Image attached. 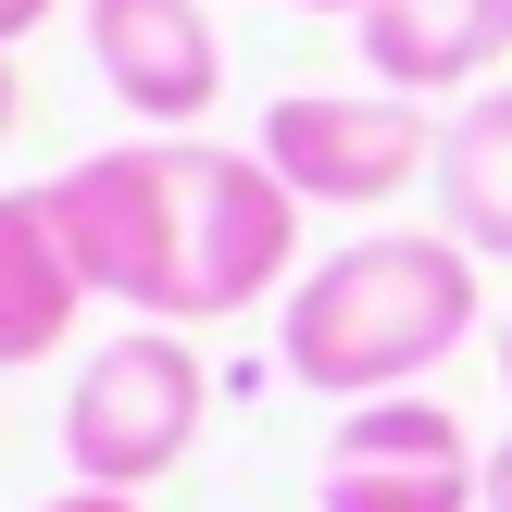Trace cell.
Returning a JSON list of instances; mask_svg holds the SVG:
<instances>
[{"label": "cell", "instance_id": "obj_4", "mask_svg": "<svg viewBox=\"0 0 512 512\" xmlns=\"http://www.w3.org/2000/svg\"><path fill=\"white\" fill-rule=\"evenodd\" d=\"M263 163L300 200H325V213H375L413 175H438V125L400 88H288L263 113Z\"/></svg>", "mask_w": 512, "mask_h": 512}, {"label": "cell", "instance_id": "obj_13", "mask_svg": "<svg viewBox=\"0 0 512 512\" xmlns=\"http://www.w3.org/2000/svg\"><path fill=\"white\" fill-rule=\"evenodd\" d=\"M488 512H512V438L488 450Z\"/></svg>", "mask_w": 512, "mask_h": 512}, {"label": "cell", "instance_id": "obj_3", "mask_svg": "<svg viewBox=\"0 0 512 512\" xmlns=\"http://www.w3.org/2000/svg\"><path fill=\"white\" fill-rule=\"evenodd\" d=\"M200 425H213V375H200L188 325H125L113 350H88V363H75L63 463H75V488L150 500V488L200 450Z\"/></svg>", "mask_w": 512, "mask_h": 512}, {"label": "cell", "instance_id": "obj_12", "mask_svg": "<svg viewBox=\"0 0 512 512\" xmlns=\"http://www.w3.org/2000/svg\"><path fill=\"white\" fill-rule=\"evenodd\" d=\"M38 25H50V0H0V50H25Z\"/></svg>", "mask_w": 512, "mask_h": 512}, {"label": "cell", "instance_id": "obj_11", "mask_svg": "<svg viewBox=\"0 0 512 512\" xmlns=\"http://www.w3.org/2000/svg\"><path fill=\"white\" fill-rule=\"evenodd\" d=\"M38 512H150V500H125V488H63V500H38Z\"/></svg>", "mask_w": 512, "mask_h": 512}, {"label": "cell", "instance_id": "obj_5", "mask_svg": "<svg viewBox=\"0 0 512 512\" xmlns=\"http://www.w3.org/2000/svg\"><path fill=\"white\" fill-rule=\"evenodd\" d=\"M50 213H63V250L88 263L100 300H125L138 325H163V300H175V138L63 163L50 175Z\"/></svg>", "mask_w": 512, "mask_h": 512}, {"label": "cell", "instance_id": "obj_1", "mask_svg": "<svg viewBox=\"0 0 512 512\" xmlns=\"http://www.w3.org/2000/svg\"><path fill=\"white\" fill-rule=\"evenodd\" d=\"M488 313V275L450 225H388V238H350L338 263H300L288 313H275V363L300 388L350 400H400L450 363Z\"/></svg>", "mask_w": 512, "mask_h": 512}, {"label": "cell", "instance_id": "obj_6", "mask_svg": "<svg viewBox=\"0 0 512 512\" xmlns=\"http://www.w3.org/2000/svg\"><path fill=\"white\" fill-rule=\"evenodd\" d=\"M325 512H488V463H475L463 413L425 388L400 400H350L325 438Z\"/></svg>", "mask_w": 512, "mask_h": 512}, {"label": "cell", "instance_id": "obj_14", "mask_svg": "<svg viewBox=\"0 0 512 512\" xmlns=\"http://www.w3.org/2000/svg\"><path fill=\"white\" fill-rule=\"evenodd\" d=\"M25 125V88H13V50H0V138Z\"/></svg>", "mask_w": 512, "mask_h": 512}, {"label": "cell", "instance_id": "obj_2", "mask_svg": "<svg viewBox=\"0 0 512 512\" xmlns=\"http://www.w3.org/2000/svg\"><path fill=\"white\" fill-rule=\"evenodd\" d=\"M300 213L313 200L263 150L175 138V300H163V325H225L263 288H300Z\"/></svg>", "mask_w": 512, "mask_h": 512}, {"label": "cell", "instance_id": "obj_15", "mask_svg": "<svg viewBox=\"0 0 512 512\" xmlns=\"http://www.w3.org/2000/svg\"><path fill=\"white\" fill-rule=\"evenodd\" d=\"M300 13H350V25H363V13H375V0H300Z\"/></svg>", "mask_w": 512, "mask_h": 512}, {"label": "cell", "instance_id": "obj_9", "mask_svg": "<svg viewBox=\"0 0 512 512\" xmlns=\"http://www.w3.org/2000/svg\"><path fill=\"white\" fill-rule=\"evenodd\" d=\"M88 263L63 250V213L50 188H0V363H50L88 313Z\"/></svg>", "mask_w": 512, "mask_h": 512}, {"label": "cell", "instance_id": "obj_10", "mask_svg": "<svg viewBox=\"0 0 512 512\" xmlns=\"http://www.w3.org/2000/svg\"><path fill=\"white\" fill-rule=\"evenodd\" d=\"M438 225L475 263H512V75L438 125Z\"/></svg>", "mask_w": 512, "mask_h": 512}, {"label": "cell", "instance_id": "obj_8", "mask_svg": "<svg viewBox=\"0 0 512 512\" xmlns=\"http://www.w3.org/2000/svg\"><path fill=\"white\" fill-rule=\"evenodd\" d=\"M363 63H375V88H400V100L500 88L512 0H375V13H363Z\"/></svg>", "mask_w": 512, "mask_h": 512}, {"label": "cell", "instance_id": "obj_7", "mask_svg": "<svg viewBox=\"0 0 512 512\" xmlns=\"http://www.w3.org/2000/svg\"><path fill=\"white\" fill-rule=\"evenodd\" d=\"M88 63L150 138H188L225 100V50H213L200 0H88Z\"/></svg>", "mask_w": 512, "mask_h": 512}, {"label": "cell", "instance_id": "obj_16", "mask_svg": "<svg viewBox=\"0 0 512 512\" xmlns=\"http://www.w3.org/2000/svg\"><path fill=\"white\" fill-rule=\"evenodd\" d=\"M500 375H512V325H500Z\"/></svg>", "mask_w": 512, "mask_h": 512}]
</instances>
